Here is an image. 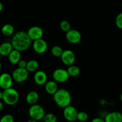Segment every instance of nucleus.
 Wrapping results in <instances>:
<instances>
[{
  "mask_svg": "<svg viewBox=\"0 0 122 122\" xmlns=\"http://www.w3.org/2000/svg\"><path fill=\"white\" fill-rule=\"evenodd\" d=\"M59 26L61 30L65 32H67L71 29V24L67 20H62V22H61Z\"/></svg>",
  "mask_w": 122,
  "mask_h": 122,
  "instance_id": "5701e85b",
  "label": "nucleus"
},
{
  "mask_svg": "<svg viewBox=\"0 0 122 122\" xmlns=\"http://www.w3.org/2000/svg\"><path fill=\"white\" fill-rule=\"evenodd\" d=\"M121 114H122V112H121Z\"/></svg>",
  "mask_w": 122,
  "mask_h": 122,
  "instance_id": "e433bc0d",
  "label": "nucleus"
},
{
  "mask_svg": "<svg viewBox=\"0 0 122 122\" xmlns=\"http://www.w3.org/2000/svg\"><path fill=\"white\" fill-rule=\"evenodd\" d=\"M3 107H4V105H3V103L1 101H0V111L3 110Z\"/></svg>",
  "mask_w": 122,
  "mask_h": 122,
  "instance_id": "c756f323",
  "label": "nucleus"
},
{
  "mask_svg": "<svg viewBox=\"0 0 122 122\" xmlns=\"http://www.w3.org/2000/svg\"><path fill=\"white\" fill-rule=\"evenodd\" d=\"M13 82V79L11 75L4 72L0 75V87L5 90L11 87Z\"/></svg>",
  "mask_w": 122,
  "mask_h": 122,
  "instance_id": "9b49d317",
  "label": "nucleus"
},
{
  "mask_svg": "<svg viewBox=\"0 0 122 122\" xmlns=\"http://www.w3.org/2000/svg\"><path fill=\"white\" fill-rule=\"evenodd\" d=\"M34 79L35 83L38 85H44L47 81V76L44 71L38 70L35 73Z\"/></svg>",
  "mask_w": 122,
  "mask_h": 122,
  "instance_id": "ddd939ff",
  "label": "nucleus"
},
{
  "mask_svg": "<svg viewBox=\"0 0 122 122\" xmlns=\"http://www.w3.org/2000/svg\"><path fill=\"white\" fill-rule=\"evenodd\" d=\"M39 100V95L36 91H30L26 97V101L29 105H32L37 104Z\"/></svg>",
  "mask_w": 122,
  "mask_h": 122,
  "instance_id": "f3484780",
  "label": "nucleus"
},
{
  "mask_svg": "<svg viewBox=\"0 0 122 122\" xmlns=\"http://www.w3.org/2000/svg\"><path fill=\"white\" fill-rule=\"evenodd\" d=\"M9 60L10 62L13 65H16L21 60L20 51L13 49L9 55Z\"/></svg>",
  "mask_w": 122,
  "mask_h": 122,
  "instance_id": "a211bd4d",
  "label": "nucleus"
},
{
  "mask_svg": "<svg viewBox=\"0 0 122 122\" xmlns=\"http://www.w3.org/2000/svg\"><path fill=\"white\" fill-rule=\"evenodd\" d=\"M3 92L0 91V101L3 99Z\"/></svg>",
  "mask_w": 122,
  "mask_h": 122,
  "instance_id": "2f4dec72",
  "label": "nucleus"
},
{
  "mask_svg": "<svg viewBox=\"0 0 122 122\" xmlns=\"http://www.w3.org/2000/svg\"><path fill=\"white\" fill-rule=\"evenodd\" d=\"M39 68V63L36 60L32 59L27 62L26 69L29 72H36Z\"/></svg>",
  "mask_w": 122,
  "mask_h": 122,
  "instance_id": "6ab92c4d",
  "label": "nucleus"
},
{
  "mask_svg": "<svg viewBox=\"0 0 122 122\" xmlns=\"http://www.w3.org/2000/svg\"><path fill=\"white\" fill-rule=\"evenodd\" d=\"M0 122H15V119L12 115L6 114L1 118Z\"/></svg>",
  "mask_w": 122,
  "mask_h": 122,
  "instance_id": "a878e982",
  "label": "nucleus"
},
{
  "mask_svg": "<svg viewBox=\"0 0 122 122\" xmlns=\"http://www.w3.org/2000/svg\"><path fill=\"white\" fill-rule=\"evenodd\" d=\"M63 51L64 50H63L62 48L59 46H55L51 49V53L55 57H61Z\"/></svg>",
  "mask_w": 122,
  "mask_h": 122,
  "instance_id": "4be33fe9",
  "label": "nucleus"
},
{
  "mask_svg": "<svg viewBox=\"0 0 122 122\" xmlns=\"http://www.w3.org/2000/svg\"><path fill=\"white\" fill-rule=\"evenodd\" d=\"M13 49L11 43L4 42L0 45V55L3 56H9Z\"/></svg>",
  "mask_w": 122,
  "mask_h": 122,
  "instance_id": "dca6fc26",
  "label": "nucleus"
},
{
  "mask_svg": "<svg viewBox=\"0 0 122 122\" xmlns=\"http://www.w3.org/2000/svg\"><path fill=\"white\" fill-rule=\"evenodd\" d=\"M13 79L17 83H23L28 79L29 77V72L26 68H17L12 73Z\"/></svg>",
  "mask_w": 122,
  "mask_h": 122,
  "instance_id": "39448f33",
  "label": "nucleus"
},
{
  "mask_svg": "<svg viewBox=\"0 0 122 122\" xmlns=\"http://www.w3.org/2000/svg\"><path fill=\"white\" fill-rule=\"evenodd\" d=\"M52 76L54 80L59 83L66 82L70 77L67 70L63 68H57L53 72Z\"/></svg>",
  "mask_w": 122,
  "mask_h": 122,
  "instance_id": "423d86ee",
  "label": "nucleus"
},
{
  "mask_svg": "<svg viewBox=\"0 0 122 122\" xmlns=\"http://www.w3.org/2000/svg\"><path fill=\"white\" fill-rule=\"evenodd\" d=\"M45 114V111L43 107L40 105L36 104L30 105L29 109V115L30 118L34 119L38 122L43 120Z\"/></svg>",
  "mask_w": 122,
  "mask_h": 122,
  "instance_id": "20e7f679",
  "label": "nucleus"
},
{
  "mask_svg": "<svg viewBox=\"0 0 122 122\" xmlns=\"http://www.w3.org/2000/svg\"><path fill=\"white\" fill-rule=\"evenodd\" d=\"M53 99L56 105L61 108L66 107L70 105L71 102V95L67 90L65 89H58L53 95Z\"/></svg>",
  "mask_w": 122,
  "mask_h": 122,
  "instance_id": "f03ea898",
  "label": "nucleus"
},
{
  "mask_svg": "<svg viewBox=\"0 0 122 122\" xmlns=\"http://www.w3.org/2000/svg\"><path fill=\"white\" fill-rule=\"evenodd\" d=\"M3 100L8 105H15L19 100V93L17 90L12 87L3 90Z\"/></svg>",
  "mask_w": 122,
  "mask_h": 122,
  "instance_id": "7ed1b4c3",
  "label": "nucleus"
},
{
  "mask_svg": "<svg viewBox=\"0 0 122 122\" xmlns=\"http://www.w3.org/2000/svg\"><path fill=\"white\" fill-rule=\"evenodd\" d=\"M43 120L44 122H57V117L53 113H48L45 114Z\"/></svg>",
  "mask_w": 122,
  "mask_h": 122,
  "instance_id": "b1692460",
  "label": "nucleus"
},
{
  "mask_svg": "<svg viewBox=\"0 0 122 122\" xmlns=\"http://www.w3.org/2000/svg\"><path fill=\"white\" fill-rule=\"evenodd\" d=\"M32 47L34 50L38 54L44 53L47 51L48 45L47 42L43 38L34 41L32 44Z\"/></svg>",
  "mask_w": 122,
  "mask_h": 122,
  "instance_id": "f8f14e48",
  "label": "nucleus"
},
{
  "mask_svg": "<svg viewBox=\"0 0 122 122\" xmlns=\"http://www.w3.org/2000/svg\"><path fill=\"white\" fill-rule=\"evenodd\" d=\"M105 122H122V115L118 111H112L107 113L104 118Z\"/></svg>",
  "mask_w": 122,
  "mask_h": 122,
  "instance_id": "4468645a",
  "label": "nucleus"
},
{
  "mask_svg": "<svg viewBox=\"0 0 122 122\" xmlns=\"http://www.w3.org/2000/svg\"><path fill=\"white\" fill-rule=\"evenodd\" d=\"M78 111L77 109L73 106L69 105L64 108L63 115L65 120L69 122H74L77 120Z\"/></svg>",
  "mask_w": 122,
  "mask_h": 122,
  "instance_id": "0eeeda50",
  "label": "nucleus"
},
{
  "mask_svg": "<svg viewBox=\"0 0 122 122\" xmlns=\"http://www.w3.org/2000/svg\"><path fill=\"white\" fill-rule=\"evenodd\" d=\"M26 122H38V121L34 119H32V118H30V119H29V120L27 121Z\"/></svg>",
  "mask_w": 122,
  "mask_h": 122,
  "instance_id": "7c9ffc66",
  "label": "nucleus"
},
{
  "mask_svg": "<svg viewBox=\"0 0 122 122\" xmlns=\"http://www.w3.org/2000/svg\"><path fill=\"white\" fill-rule=\"evenodd\" d=\"M58 90L57 82L55 81H49L45 84V90L47 93L51 95H53Z\"/></svg>",
  "mask_w": 122,
  "mask_h": 122,
  "instance_id": "2eb2a0df",
  "label": "nucleus"
},
{
  "mask_svg": "<svg viewBox=\"0 0 122 122\" xmlns=\"http://www.w3.org/2000/svg\"><path fill=\"white\" fill-rule=\"evenodd\" d=\"M116 25L117 28L122 29V13H120L116 16Z\"/></svg>",
  "mask_w": 122,
  "mask_h": 122,
  "instance_id": "bb28decb",
  "label": "nucleus"
},
{
  "mask_svg": "<svg viewBox=\"0 0 122 122\" xmlns=\"http://www.w3.org/2000/svg\"><path fill=\"white\" fill-rule=\"evenodd\" d=\"M89 118V115L87 112H84V111H80V112H78V114H77V120L80 122H86Z\"/></svg>",
  "mask_w": 122,
  "mask_h": 122,
  "instance_id": "393cba45",
  "label": "nucleus"
},
{
  "mask_svg": "<svg viewBox=\"0 0 122 122\" xmlns=\"http://www.w3.org/2000/svg\"><path fill=\"white\" fill-rule=\"evenodd\" d=\"M3 4L0 2V12L3 10Z\"/></svg>",
  "mask_w": 122,
  "mask_h": 122,
  "instance_id": "473e14b6",
  "label": "nucleus"
},
{
  "mask_svg": "<svg viewBox=\"0 0 122 122\" xmlns=\"http://www.w3.org/2000/svg\"><path fill=\"white\" fill-rule=\"evenodd\" d=\"M32 40L28 36L27 32L20 30L14 34L11 39V43L15 50L19 51L28 50L31 46Z\"/></svg>",
  "mask_w": 122,
  "mask_h": 122,
  "instance_id": "f257e3e1",
  "label": "nucleus"
},
{
  "mask_svg": "<svg viewBox=\"0 0 122 122\" xmlns=\"http://www.w3.org/2000/svg\"><path fill=\"white\" fill-rule=\"evenodd\" d=\"M17 64H18V66L19 68H26V66L27 65V61L24 59H21Z\"/></svg>",
  "mask_w": 122,
  "mask_h": 122,
  "instance_id": "cd10ccee",
  "label": "nucleus"
},
{
  "mask_svg": "<svg viewBox=\"0 0 122 122\" xmlns=\"http://www.w3.org/2000/svg\"><path fill=\"white\" fill-rule=\"evenodd\" d=\"M67 71L68 72L69 75L71 77H76L78 76L80 73V69L78 66L72 65L71 66H69L67 69Z\"/></svg>",
  "mask_w": 122,
  "mask_h": 122,
  "instance_id": "412c9836",
  "label": "nucleus"
},
{
  "mask_svg": "<svg viewBox=\"0 0 122 122\" xmlns=\"http://www.w3.org/2000/svg\"><path fill=\"white\" fill-rule=\"evenodd\" d=\"M91 122H105L104 118H101V117H96L93 118Z\"/></svg>",
  "mask_w": 122,
  "mask_h": 122,
  "instance_id": "c85d7f7f",
  "label": "nucleus"
},
{
  "mask_svg": "<svg viewBox=\"0 0 122 122\" xmlns=\"http://www.w3.org/2000/svg\"><path fill=\"white\" fill-rule=\"evenodd\" d=\"M61 58L64 64L68 66L73 65L76 61V56L74 53L71 50H64L61 56Z\"/></svg>",
  "mask_w": 122,
  "mask_h": 122,
  "instance_id": "6e6552de",
  "label": "nucleus"
},
{
  "mask_svg": "<svg viewBox=\"0 0 122 122\" xmlns=\"http://www.w3.org/2000/svg\"><path fill=\"white\" fill-rule=\"evenodd\" d=\"M81 34L78 30L71 29L66 32V38L69 43L71 44H77L81 40Z\"/></svg>",
  "mask_w": 122,
  "mask_h": 122,
  "instance_id": "9d476101",
  "label": "nucleus"
},
{
  "mask_svg": "<svg viewBox=\"0 0 122 122\" xmlns=\"http://www.w3.org/2000/svg\"></svg>",
  "mask_w": 122,
  "mask_h": 122,
  "instance_id": "4c0bfd02",
  "label": "nucleus"
},
{
  "mask_svg": "<svg viewBox=\"0 0 122 122\" xmlns=\"http://www.w3.org/2000/svg\"><path fill=\"white\" fill-rule=\"evenodd\" d=\"M28 36L31 40L36 41L42 38L44 32L41 28L37 26L30 27L27 31Z\"/></svg>",
  "mask_w": 122,
  "mask_h": 122,
  "instance_id": "1a4fd4ad",
  "label": "nucleus"
},
{
  "mask_svg": "<svg viewBox=\"0 0 122 122\" xmlns=\"http://www.w3.org/2000/svg\"><path fill=\"white\" fill-rule=\"evenodd\" d=\"M1 32H0V37H1Z\"/></svg>",
  "mask_w": 122,
  "mask_h": 122,
  "instance_id": "c9c22d12",
  "label": "nucleus"
},
{
  "mask_svg": "<svg viewBox=\"0 0 122 122\" xmlns=\"http://www.w3.org/2000/svg\"><path fill=\"white\" fill-rule=\"evenodd\" d=\"M120 100H121V101L122 102V93H121V95H120Z\"/></svg>",
  "mask_w": 122,
  "mask_h": 122,
  "instance_id": "72a5a7b5",
  "label": "nucleus"
},
{
  "mask_svg": "<svg viewBox=\"0 0 122 122\" xmlns=\"http://www.w3.org/2000/svg\"></svg>",
  "mask_w": 122,
  "mask_h": 122,
  "instance_id": "58836bf2",
  "label": "nucleus"
},
{
  "mask_svg": "<svg viewBox=\"0 0 122 122\" xmlns=\"http://www.w3.org/2000/svg\"><path fill=\"white\" fill-rule=\"evenodd\" d=\"M1 68H2V64H1V62H0V70H1Z\"/></svg>",
  "mask_w": 122,
  "mask_h": 122,
  "instance_id": "f704fd0d",
  "label": "nucleus"
},
{
  "mask_svg": "<svg viewBox=\"0 0 122 122\" xmlns=\"http://www.w3.org/2000/svg\"><path fill=\"white\" fill-rule=\"evenodd\" d=\"M14 32H15V28H14L13 26L9 23H7V24L3 25L1 28V30L2 34L7 36V37L11 36V35L13 34Z\"/></svg>",
  "mask_w": 122,
  "mask_h": 122,
  "instance_id": "aec40b11",
  "label": "nucleus"
}]
</instances>
